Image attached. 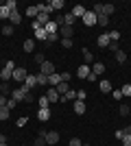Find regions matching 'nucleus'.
<instances>
[{
  "label": "nucleus",
  "mask_w": 131,
  "mask_h": 146,
  "mask_svg": "<svg viewBox=\"0 0 131 146\" xmlns=\"http://www.w3.org/2000/svg\"><path fill=\"white\" fill-rule=\"evenodd\" d=\"M33 50H35V39L29 37V39L24 42V52H33Z\"/></svg>",
  "instance_id": "cd10ccee"
},
{
  "label": "nucleus",
  "mask_w": 131,
  "mask_h": 146,
  "mask_svg": "<svg viewBox=\"0 0 131 146\" xmlns=\"http://www.w3.org/2000/svg\"><path fill=\"white\" fill-rule=\"evenodd\" d=\"M26 94H29V90L22 85V87H15V90H11V96H9V98H13L15 103H24Z\"/></svg>",
  "instance_id": "f03ea898"
},
{
  "label": "nucleus",
  "mask_w": 131,
  "mask_h": 146,
  "mask_svg": "<svg viewBox=\"0 0 131 146\" xmlns=\"http://www.w3.org/2000/svg\"><path fill=\"white\" fill-rule=\"evenodd\" d=\"M26 122H29V120H26V116H22V118H18V122H15V124H18V127H24Z\"/></svg>",
  "instance_id": "09e8293b"
},
{
  "label": "nucleus",
  "mask_w": 131,
  "mask_h": 146,
  "mask_svg": "<svg viewBox=\"0 0 131 146\" xmlns=\"http://www.w3.org/2000/svg\"><path fill=\"white\" fill-rule=\"evenodd\" d=\"M48 5H50V9H53V11H59L61 7H66V2H63V0H50Z\"/></svg>",
  "instance_id": "b1692460"
},
{
  "label": "nucleus",
  "mask_w": 131,
  "mask_h": 146,
  "mask_svg": "<svg viewBox=\"0 0 131 146\" xmlns=\"http://www.w3.org/2000/svg\"><path fill=\"white\" fill-rule=\"evenodd\" d=\"M96 24H100V26H109V18H107V15H98V18H96Z\"/></svg>",
  "instance_id": "72a5a7b5"
},
{
  "label": "nucleus",
  "mask_w": 131,
  "mask_h": 146,
  "mask_svg": "<svg viewBox=\"0 0 131 146\" xmlns=\"http://www.w3.org/2000/svg\"><path fill=\"white\" fill-rule=\"evenodd\" d=\"M46 37H48V33H46L44 29H37V31H35V39H42V42H46Z\"/></svg>",
  "instance_id": "2f4dec72"
},
{
  "label": "nucleus",
  "mask_w": 131,
  "mask_h": 146,
  "mask_svg": "<svg viewBox=\"0 0 131 146\" xmlns=\"http://www.w3.org/2000/svg\"><path fill=\"white\" fill-rule=\"evenodd\" d=\"M122 131H125V135H131V124H129V127H125Z\"/></svg>",
  "instance_id": "13d9d810"
},
{
  "label": "nucleus",
  "mask_w": 131,
  "mask_h": 146,
  "mask_svg": "<svg viewBox=\"0 0 131 146\" xmlns=\"http://www.w3.org/2000/svg\"><path fill=\"white\" fill-rule=\"evenodd\" d=\"M120 142H122V144H125V146H131V135H125V137H122V140H120Z\"/></svg>",
  "instance_id": "8fccbe9b"
},
{
  "label": "nucleus",
  "mask_w": 131,
  "mask_h": 146,
  "mask_svg": "<svg viewBox=\"0 0 131 146\" xmlns=\"http://www.w3.org/2000/svg\"><path fill=\"white\" fill-rule=\"evenodd\" d=\"M2 35H5V37H11L13 35V26L11 24H5V26H2Z\"/></svg>",
  "instance_id": "c9c22d12"
},
{
  "label": "nucleus",
  "mask_w": 131,
  "mask_h": 146,
  "mask_svg": "<svg viewBox=\"0 0 131 146\" xmlns=\"http://www.w3.org/2000/svg\"><path fill=\"white\" fill-rule=\"evenodd\" d=\"M109 35H107V33H103V35H98L96 37V46H98V48H107V46H109Z\"/></svg>",
  "instance_id": "1a4fd4ad"
},
{
  "label": "nucleus",
  "mask_w": 131,
  "mask_h": 146,
  "mask_svg": "<svg viewBox=\"0 0 131 146\" xmlns=\"http://www.w3.org/2000/svg\"><path fill=\"white\" fill-rule=\"evenodd\" d=\"M70 79H72V76H70V74L68 72H61V81H63V83H68V81Z\"/></svg>",
  "instance_id": "603ef678"
},
{
  "label": "nucleus",
  "mask_w": 131,
  "mask_h": 146,
  "mask_svg": "<svg viewBox=\"0 0 131 146\" xmlns=\"http://www.w3.org/2000/svg\"><path fill=\"white\" fill-rule=\"evenodd\" d=\"M85 11H87V9H85V7H83V5H74V7H72V11H70V13H72L74 18H83V15H85Z\"/></svg>",
  "instance_id": "ddd939ff"
},
{
  "label": "nucleus",
  "mask_w": 131,
  "mask_h": 146,
  "mask_svg": "<svg viewBox=\"0 0 131 146\" xmlns=\"http://www.w3.org/2000/svg\"><path fill=\"white\" fill-rule=\"evenodd\" d=\"M90 72H92V66H85V63H83V66H79V70H76V76H79V79H87Z\"/></svg>",
  "instance_id": "6e6552de"
},
{
  "label": "nucleus",
  "mask_w": 131,
  "mask_h": 146,
  "mask_svg": "<svg viewBox=\"0 0 131 146\" xmlns=\"http://www.w3.org/2000/svg\"><path fill=\"white\" fill-rule=\"evenodd\" d=\"M33 61H35V63H37V66H42L44 61H46V57H44L42 52H35V57H33Z\"/></svg>",
  "instance_id": "58836bf2"
},
{
  "label": "nucleus",
  "mask_w": 131,
  "mask_h": 146,
  "mask_svg": "<svg viewBox=\"0 0 131 146\" xmlns=\"http://www.w3.org/2000/svg\"><path fill=\"white\" fill-rule=\"evenodd\" d=\"M37 103H39V109H44V107H48V105H50V100H48V98H46V94H42Z\"/></svg>",
  "instance_id": "473e14b6"
},
{
  "label": "nucleus",
  "mask_w": 131,
  "mask_h": 146,
  "mask_svg": "<svg viewBox=\"0 0 131 146\" xmlns=\"http://www.w3.org/2000/svg\"><path fill=\"white\" fill-rule=\"evenodd\" d=\"M120 92H122V96H131V83H125L120 87Z\"/></svg>",
  "instance_id": "ea45409f"
},
{
  "label": "nucleus",
  "mask_w": 131,
  "mask_h": 146,
  "mask_svg": "<svg viewBox=\"0 0 131 146\" xmlns=\"http://www.w3.org/2000/svg\"><path fill=\"white\" fill-rule=\"evenodd\" d=\"M24 87L29 92L33 90V87H37V76H35V74H29V76H26V81H24Z\"/></svg>",
  "instance_id": "9d476101"
},
{
  "label": "nucleus",
  "mask_w": 131,
  "mask_h": 146,
  "mask_svg": "<svg viewBox=\"0 0 131 146\" xmlns=\"http://www.w3.org/2000/svg\"><path fill=\"white\" fill-rule=\"evenodd\" d=\"M5 7L9 9V11H15V9H18V2H15V0H7Z\"/></svg>",
  "instance_id": "a19ab883"
},
{
  "label": "nucleus",
  "mask_w": 131,
  "mask_h": 146,
  "mask_svg": "<svg viewBox=\"0 0 131 146\" xmlns=\"http://www.w3.org/2000/svg\"><path fill=\"white\" fill-rule=\"evenodd\" d=\"M96 79H98V76H96V74H94V72H90V76H87L85 81H90V83H94V81H96Z\"/></svg>",
  "instance_id": "6e6d98bb"
},
{
  "label": "nucleus",
  "mask_w": 131,
  "mask_h": 146,
  "mask_svg": "<svg viewBox=\"0 0 131 146\" xmlns=\"http://www.w3.org/2000/svg\"><path fill=\"white\" fill-rule=\"evenodd\" d=\"M116 61H118V63H125L127 61V52L125 50H118V52H116Z\"/></svg>",
  "instance_id": "f704fd0d"
},
{
  "label": "nucleus",
  "mask_w": 131,
  "mask_h": 146,
  "mask_svg": "<svg viewBox=\"0 0 131 146\" xmlns=\"http://www.w3.org/2000/svg\"><path fill=\"white\" fill-rule=\"evenodd\" d=\"M83 61H85V66H92L94 63V55L90 48H83Z\"/></svg>",
  "instance_id": "dca6fc26"
},
{
  "label": "nucleus",
  "mask_w": 131,
  "mask_h": 146,
  "mask_svg": "<svg viewBox=\"0 0 131 146\" xmlns=\"http://www.w3.org/2000/svg\"><path fill=\"white\" fill-rule=\"evenodd\" d=\"M33 146H48V144H46V140H44V135H37L35 142H33Z\"/></svg>",
  "instance_id": "79ce46f5"
},
{
  "label": "nucleus",
  "mask_w": 131,
  "mask_h": 146,
  "mask_svg": "<svg viewBox=\"0 0 131 146\" xmlns=\"http://www.w3.org/2000/svg\"><path fill=\"white\" fill-rule=\"evenodd\" d=\"M37 15H39V9H37V5H33V7H26V18L35 20Z\"/></svg>",
  "instance_id": "f3484780"
},
{
  "label": "nucleus",
  "mask_w": 131,
  "mask_h": 146,
  "mask_svg": "<svg viewBox=\"0 0 131 146\" xmlns=\"http://www.w3.org/2000/svg\"><path fill=\"white\" fill-rule=\"evenodd\" d=\"M35 76H37V85H42V87H46V85H48V76H46V74H42V72H39V74H35Z\"/></svg>",
  "instance_id": "c756f323"
},
{
  "label": "nucleus",
  "mask_w": 131,
  "mask_h": 146,
  "mask_svg": "<svg viewBox=\"0 0 131 146\" xmlns=\"http://www.w3.org/2000/svg\"><path fill=\"white\" fill-rule=\"evenodd\" d=\"M98 90L103 92V94H112L114 87H112V83H109V81H100V83H98Z\"/></svg>",
  "instance_id": "6ab92c4d"
},
{
  "label": "nucleus",
  "mask_w": 131,
  "mask_h": 146,
  "mask_svg": "<svg viewBox=\"0 0 131 146\" xmlns=\"http://www.w3.org/2000/svg\"><path fill=\"white\" fill-rule=\"evenodd\" d=\"M0 94H9V96H11V85H9V83H5V81H0Z\"/></svg>",
  "instance_id": "c85d7f7f"
},
{
  "label": "nucleus",
  "mask_w": 131,
  "mask_h": 146,
  "mask_svg": "<svg viewBox=\"0 0 131 146\" xmlns=\"http://www.w3.org/2000/svg\"><path fill=\"white\" fill-rule=\"evenodd\" d=\"M15 105H18V103H15L13 98H9V100H7V107H9V109H15Z\"/></svg>",
  "instance_id": "3c124183"
},
{
  "label": "nucleus",
  "mask_w": 131,
  "mask_h": 146,
  "mask_svg": "<svg viewBox=\"0 0 131 146\" xmlns=\"http://www.w3.org/2000/svg\"><path fill=\"white\" fill-rule=\"evenodd\" d=\"M7 100H9V98H7L5 94H0V107H5V105H7Z\"/></svg>",
  "instance_id": "5fc2aeb1"
},
{
  "label": "nucleus",
  "mask_w": 131,
  "mask_h": 146,
  "mask_svg": "<svg viewBox=\"0 0 131 146\" xmlns=\"http://www.w3.org/2000/svg\"><path fill=\"white\" fill-rule=\"evenodd\" d=\"M26 76H29V72H26L24 68H15V70H13V81H15V83H22V85H24Z\"/></svg>",
  "instance_id": "20e7f679"
},
{
  "label": "nucleus",
  "mask_w": 131,
  "mask_h": 146,
  "mask_svg": "<svg viewBox=\"0 0 131 146\" xmlns=\"http://www.w3.org/2000/svg\"><path fill=\"white\" fill-rule=\"evenodd\" d=\"M0 144H7V135H2V133H0Z\"/></svg>",
  "instance_id": "bf43d9fd"
},
{
  "label": "nucleus",
  "mask_w": 131,
  "mask_h": 146,
  "mask_svg": "<svg viewBox=\"0 0 131 146\" xmlns=\"http://www.w3.org/2000/svg\"><path fill=\"white\" fill-rule=\"evenodd\" d=\"M72 109H74V113H76V116H83V113H85V103H83V100H74Z\"/></svg>",
  "instance_id": "f8f14e48"
},
{
  "label": "nucleus",
  "mask_w": 131,
  "mask_h": 146,
  "mask_svg": "<svg viewBox=\"0 0 131 146\" xmlns=\"http://www.w3.org/2000/svg\"><path fill=\"white\" fill-rule=\"evenodd\" d=\"M118 113H120L122 118H125V116H129V113H131V107H129V105H125V103H122V105L118 107Z\"/></svg>",
  "instance_id": "7c9ffc66"
},
{
  "label": "nucleus",
  "mask_w": 131,
  "mask_h": 146,
  "mask_svg": "<svg viewBox=\"0 0 131 146\" xmlns=\"http://www.w3.org/2000/svg\"><path fill=\"white\" fill-rule=\"evenodd\" d=\"M112 98H114V100H122L125 96H122V92H120V90H112Z\"/></svg>",
  "instance_id": "37998d69"
},
{
  "label": "nucleus",
  "mask_w": 131,
  "mask_h": 146,
  "mask_svg": "<svg viewBox=\"0 0 131 146\" xmlns=\"http://www.w3.org/2000/svg\"><path fill=\"white\" fill-rule=\"evenodd\" d=\"M72 35H74V29H72V26H59V37H61V39H72Z\"/></svg>",
  "instance_id": "39448f33"
},
{
  "label": "nucleus",
  "mask_w": 131,
  "mask_h": 146,
  "mask_svg": "<svg viewBox=\"0 0 131 146\" xmlns=\"http://www.w3.org/2000/svg\"><path fill=\"white\" fill-rule=\"evenodd\" d=\"M83 24L85 26H96V15H94L92 11H85V15H83Z\"/></svg>",
  "instance_id": "0eeeda50"
},
{
  "label": "nucleus",
  "mask_w": 131,
  "mask_h": 146,
  "mask_svg": "<svg viewBox=\"0 0 131 146\" xmlns=\"http://www.w3.org/2000/svg\"><path fill=\"white\" fill-rule=\"evenodd\" d=\"M83 146H90V144H83Z\"/></svg>",
  "instance_id": "052dcab7"
},
{
  "label": "nucleus",
  "mask_w": 131,
  "mask_h": 146,
  "mask_svg": "<svg viewBox=\"0 0 131 146\" xmlns=\"http://www.w3.org/2000/svg\"><path fill=\"white\" fill-rule=\"evenodd\" d=\"M114 13H116V7H114L112 2L103 5V15H107V18H109V15H114Z\"/></svg>",
  "instance_id": "aec40b11"
},
{
  "label": "nucleus",
  "mask_w": 131,
  "mask_h": 146,
  "mask_svg": "<svg viewBox=\"0 0 131 146\" xmlns=\"http://www.w3.org/2000/svg\"><path fill=\"white\" fill-rule=\"evenodd\" d=\"M39 135H44V140H46L48 146H55L59 142V133L57 131H39Z\"/></svg>",
  "instance_id": "7ed1b4c3"
},
{
  "label": "nucleus",
  "mask_w": 131,
  "mask_h": 146,
  "mask_svg": "<svg viewBox=\"0 0 131 146\" xmlns=\"http://www.w3.org/2000/svg\"><path fill=\"white\" fill-rule=\"evenodd\" d=\"M15 68H18V66H15V63H13V61L9 59V61L5 63V68L0 70V79L5 81V83H9V81L13 79V70H15Z\"/></svg>",
  "instance_id": "f257e3e1"
},
{
  "label": "nucleus",
  "mask_w": 131,
  "mask_h": 146,
  "mask_svg": "<svg viewBox=\"0 0 131 146\" xmlns=\"http://www.w3.org/2000/svg\"><path fill=\"white\" fill-rule=\"evenodd\" d=\"M39 72L50 76V74H55V63H50V61H44L42 66H39Z\"/></svg>",
  "instance_id": "423d86ee"
},
{
  "label": "nucleus",
  "mask_w": 131,
  "mask_h": 146,
  "mask_svg": "<svg viewBox=\"0 0 131 146\" xmlns=\"http://www.w3.org/2000/svg\"><path fill=\"white\" fill-rule=\"evenodd\" d=\"M107 48H109V50H112V52H114V55H116V52H118V42H112V44H109V46H107Z\"/></svg>",
  "instance_id": "a18cd8bd"
},
{
  "label": "nucleus",
  "mask_w": 131,
  "mask_h": 146,
  "mask_svg": "<svg viewBox=\"0 0 131 146\" xmlns=\"http://www.w3.org/2000/svg\"><path fill=\"white\" fill-rule=\"evenodd\" d=\"M9 111H11V109H9L7 105H5V107H0V120H7V118H9Z\"/></svg>",
  "instance_id": "4c0bfd02"
},
{
  "label": "nucleus",
  "mask_w": 131,
  "mask_h": 146,
  "mask_svg": "<svg viewBox=\"0 0 131 146\" xmlns=\"http://www.w3.org/2000/svg\"><path fill=\"white\" fill-rule=\"evenodd\" d=\"M46 98H48L50 103H59V98H61V96L57 94V90H55V87H48V92H46Z\"/></svg>",
  "instance_id": "9b49d317"
},
{
  "label": "nucleus",
  "mask_w": 131,
  "mask_h": 146,
  "mask_svg": "<svg viewBox=\"0 0 131 146\" xmlns=\"http://www.w3.org/2000/svg\"><path fill=\"white\" fill-rule=\"evenodd\" d=\"M9 22H11V24H20V22H22V15H20L18 9H15V11H11V15H9Z\"/></svg>",
  "instance_id": "412c9836"
},
{
  "label": "nucleus",
  "mask_w": 131,
  "mask_h": 146,
  "mask_svg": "<svg viewBox=\"0 0 131 146\" xmlns=\"http://www.w3.org/2000/svg\"><path fill=\"white\" fill-rule=\"evenodd\" d=\"M74 22H76V18H74L70 11H68V13H63V24H66V26H72Z\"/></svg>",
  "instance_id": "4be33fe9"
},
{
  "label": "nucleus",
  "mask_w": 131,
  "mask_h": 146,
  "mask_svg": "<svg viewBox=\"0 0 131 146\" xmlns=\"http://www.w3.org/2000/svg\"><path fill=\"white\" fill-rule=\"evenodd\" d=\"M122 137H125V131H122V129H118V131H116V140H122Z\"/></svg>",
  "instance_id": "864d4df0"
},
{
  "label": "nucleus",
  "mask_w": 131,
  "mask_h": 146,
  "mask_svg": "<svg viewBox=\"0 0 131 146\" xmlns=\"http://www.w3.org/2000/svg\"><path fill=\"white\" fill-rule=\"evenodd\" d=\"M92 72L96 74V76H98V74H103V72H105V63H100V61H94V63H92Z\"/></svg>",
  "instance_id": "a211bd4d"
},
{
  "label": "nucleus",
  "mask_w": 131,
  "mask_h": 146,
  "mask_svg": "<svg viewBox=\"0 0 131 146\" xmlns=\"http://www.w3.org/2000/svg\"><path fill=\"white\" fill-rule=\"evenodd\" d=\"M59 83H61V74H50V76H48V87H57V85H59Z\"/></svg>",
  "instance_id": "2eb2a0df"
},
{
  "label": "nucleus",
  "mask_w": 131,
  "mask_h": 146,
  "mask_svg": "<svg viewBox=\"0 0 131 146\" xmlns=\"http://www.w3.org/2000/svg\"><path fill=\"white\" fill-rule=\"evenodd\" d=\"M72 44H74L72 39H61V46H63V48H72Z\"/></svg>",
  "instance_id": "de8ad7c7"
},
{
  "label": "nucleus",
  "mask_w": 131,
  "mask_h": 146,
  "mask_svg": "<svg viewBox=\"0 0 131 146\" xmlns=\"http://www.w3.org/2000/svg\"><path fill=\"white\" fill-rule=\"evenodd\" d=\"M55 42H61V37H59V33H48V37H46V44H55Z\"/></svg>",
  "instance_id": "a878e982"
},
{
  "label": "nucleus",
  "mask_w": 131,
  "mask_h": 146,
  "mask_svg": "<svg viewBox=\"0 0 131 146\" xmlns=\"http://www.w3.org/2000/svg\"><path fill=\"white\" fill-rule=\"evenodd\" d=\"M9 15H11V11L5 7V2H0V20H9Z\"/></svg>",
  "instance_id": "393cba45"
},
{
  "label": "nucleus",
  "mask_w": 131,
  "mask_h": 146,
  "mask_svg": "<svg viewBox=\"0 0 131 146\" xmlns=\"http://www.w3.org/2000/svg\"><path fill=\"white\" fill-rule=\"evenodd\" d=\"M24 103H26V105H29V103H33V94H31V92H29V94H26V98H24Z\"/></svg>",
  "instance_id": "4d7b16f0"
},
{
  "label": "nucleus",
  "mask_w": 131,
  "mask_h": 146,
  "mask_svg": "<svg viewBox=\"0 0 131 146\" xmlns=\"http://www.w3.org/2000/svg\"><path fill=\"white\" fill-rule=\"evenodd\" d=\"M0 146H7V144H0Z\"/></svg>",
  "instance_id": "680f3d73"
},
{
  "label": "nucleus",
  "mask_w": 131,
  "mask_h": 146,
  "mask_svg": "<svg viewBox=\"0 0 131 146\" xmlns=\"http://www.w3.org/2000/svg\"><path fill=\"white\" fill-rule=\"evenodd\" d=\"M44 31H46V33H59V26H57L55 22H53V20H50L48 24L44 26Z\"/></svg>",
  "instance_id": "bb28decb"
},
{
  "label": "nucleus",
  "mask_w": 131,
  "mask_h": 146,
  "mask_svg": "<svg viewBox=\"0 0 131 146\" xmlns=\"http://www.w3.org/2000/svg\"><path fill=\"white\" fill-rule=\"evenodd\" d=\"M85 96H87L85 90H76V100H83V103H85Z\"/></svg>",
  "instance_id": "c03bdc74"
},
{
  "label": "nucleus",
  "mask_w": 131,
  "mask_h": 146,
  "mask_svg": "<svg viewBox=\"0 0 131 146\" xmlns=\"http://www.w3.org/2000/svg\"><path fill=\"white\" fill-rule=\"evenodd\" d=\"M37 120H39V122L50 120V109H48V107H44V109H39V111H37Z\"/></svg>",
  "instance_id": "4468645a"
},
{
  "label": "nucleus",
  "mask_w": 131,
  "mask_h": 146,
  "mask_svg": "<svg viewBox=\"0 0 131 146\" xmlns=\"http://www.w3.org/2000/svg\"><path fill=\"white\" fill-rule=\"evenodd\" d=\"M55 90H57V94H59V96H63V94H68L70 85H68V83H63V81H61V83H59V85H57Z\"/></svg>",
  "instance_id": "5701e85b"
},
{
  "label": "nucleus",
  "mask_w": 131,
  "mask_h": 146,
  "mask_svg": "<svg viewBox=\"0 0 131 146\" xmlns=\"http://www.w3.org/2000/svg\"><path fill=\"white\" fill-rule=\"evenodd\" d=\"M68 146H83V142L79 140V137H72V140H70V144Z\"/></svg>",
  "instance_id": "49530a36"
},
{
  "label": "nucleus",
  "mask_w": 131,
  "mask_h": 146,
  "mask_svg": "<svg viewBox=\"0 0 131 146\" xmlns=\"http://www.w3.org/2000/svg\"><path fill=\"white\" fill-rule=\"evenodd\" d=\"M107 35H109V42H118L120 39V31H109Z\"/></svg>",
  "instance_id": "e433bc0d"
}]
</instances>
